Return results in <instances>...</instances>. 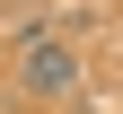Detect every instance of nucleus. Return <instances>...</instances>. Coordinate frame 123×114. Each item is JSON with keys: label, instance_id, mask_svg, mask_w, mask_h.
<instances>
[{"label": "nucleus", "instance_id": "obj_1", "mask_svg": "<svg viewBox=\"0 0 123 114\" xmlns=\"http://www.w3.org/2000/svg\"><path fill=\"white\" fill-rule=\"evenodd\" d=\"M9 79H18L26 105H70L79 96V44L70 35H18V53H9Z\"/></svg>", "mask_w": 123, "mask_h": 114}]
</instances>
